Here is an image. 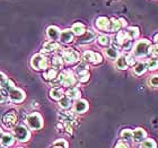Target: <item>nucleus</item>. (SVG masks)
Listing matches in <instances>:
<instances>
[{
    "label": "nucleus",
    "instance_id": "cd10ccee",
    "mask_svg": "<svg viewBox=\"0 0 158 148\" xmlns=\"http://www.w3.org/2000/svg\"><path fill=\"white\" fill-rule=\"evenodd\" d=\"M52 66L54 67V69H60V68H62L63 59L59 56L53 57L52 58Z\"/></svg>",
    "mask_w": 158,
    "mask_h": 148
},
{
    "label": "nucleus",
    "instance_id": "c85d7f7f",
    "mask_svg": "<svg viewBox=\"0 0 158 148\" xmlns=\"http://www.w3.org/2000/svg\"><path fill=\"white\" fill-rule=\"evenodd\" d=\"M141 148H157V144L154 139L147 138L141 142Z\"/></svg>",
    "mask_w": 158,
    "mask_h": 148
},
{
    "label": "nucleus",
    "instance_id": "a19ab883",
    "mask_svg": "<svg viewBox=\"0 0 158 148\" xmlns=\"http://www.w3.org/2000/svg\"><path fill=\"white\" fill-rule=\"evenodd\" d=\"M123 49H124V51H130L131 50V48H132V42L131 41H129V42H127V43H124L123 45H121Z\"/></svg>",
    "mask_w": 158,
    "mask_h": 148
},
{
    "label": "nucleus",
    "instance_id": "b1692460",
    "mask_svg": "<svg viewBox=\"0 0 158 148\" xmlns=\"http://www.w3.org/2000/svg\"><path fill=\"white\" fill-rule=\"evenodd\" d=\"M43 77H44V79H46V80H54V79L58 77V71H56V69H48L45 71V73L43 74Z\"/></svg>",
    "mask_w": 158,
    "mask_h": 148
},
{
    "label": "nucleus",
    "instance_id": "5701e85b",
    "mask_svg": "<svg viewBox=\"0 0 158 148\" xmlns=\"http://www.w3.org/2000/svg\"><path fill=\"white\" fill-rule=\"evenodd\" d=\"M121 138L127 142H131L133 140V131H131L130 129H124L121 132Z\"/></svg>",
    "mask_w": 158,
    "mask_h": 148
},
{
    "label": "nucleus",
    "instance_id": "412c9836",
    "mask_svg": "<svg viewBox=\"0 0 158 148\" xmlns=\"http://www.w3.org/2000/svg\"><path fill=\"white\" fill-rule=\"evenodd\" d=\"M105 53H106V56L109 57L111 60H116L118 57H120L118 49L114 48V46H112V48H107V49L105 50Z\"/></svg>",
    "mask_w": 158,
    "mask_h": 148
},
{
    "label": "nucleus",
    "instance_id": "58836bf2",
    "mask_svg": "<svg viewBox=\"0 0 158 148\" xmlns=\"http://www.w3.org/2000/svg\"><path fill=\"white\" fill-rule=\"evenodd\" d=\"M150 85L152 87H158V75L152 76V78H150Z\"/></svg>",
    "mask_w": 158,
    "mask_h": 148
},
{
    "label": "nucleus",
    "instance_id": "a211bd4d",
    "mask_svg": "<svg viewBox=\"0 0 158 148\" xmlns=\"http://www.w3.org/2000/svg\"><path fill=\"white\" fill-rule=\"evenodd\" d=\"M129 41H131V39L129 37L127 32H118V35H116V42H118V44L123 45L124 43L129 42Z\"/></svg>",
    "mask_w": 158,
    "mask_h": 148
},
{
    "label": "nucleus",
    "instance_id": "79ce46f5",
    "mask_svg": "<svg viewBox=\"0 0 158 148\" xmlns=\"http://www.w3.org/2000/svg\"><path fill=\"white\" fill-rule=\"evenodd\" d=\"M7 79H8V78H7V76L5 75V74H3V73H0V86H2L3 82H6Z\"/></svg>",
    "mask_w": 158,
    "mask_h": 148
},
{
    "label": "nucleus",
    "instance_id": "2eb2a0df",
    "mask_svg": "<svg viewBox=\"0 0 158 148\" xmlns=\"http://www.w3.org/2000/svg\"><path fill=\"white\" fill-rule=\"evenodd\" d=\"M60 49V44L56 42V41H50V42H46L43 44V50L45 52H53V51H56V50Z\"/></svg>",
    "mask_w": 158,
    "mask_h": 148
},
{
    "label": "nucleus",
    "instance_id": "37998d69",
    "mask_svg": "<svg viewBox=\"0 0 158 148\" xmlns=\"http://www.w3.org/2000/svg\"><path fill=\"white\" fill-rule=\"evenodd\" d=\"M150 54H152L154 57H158V45L152 48V50H150Z\"/></svg>",
    "mask_w": 158,
    "mask_h": 148
},
{
    "label": "nucleus",
    "instance_id": "1a4fd4ad",
    "mask_svg": "<svg viewBox=\"0 0 158 148\" xmlns=\"http://www.w3.org/2000/svg\"><path fill=\"white\" fill-rule=\"evenodd\" d=\"M84 60L86 62H90L94 63V65H98V63L102 62V56L97 52H93V51H86L84 52V56H82Z\"/></svg>",
    "mask_w": 158,
    "mask_h": 148
},
{
    "label": "nucleus",
    "instance_id": "de8ad7c7",
    "mask_svg": "<svg viewBox=\"0 0 158 148\" xmlns=\"http://www.w3.org/2000/svg\"><path fill=\"white\" fill-rule=\"evenodd\" d=\"M52 148H62V147H59V146H53Z\"/></svg>",
    "mask_w": 158,
    "mask_h": 148
},
{
    "label": "nucleus",
    "instance_id": "a18cd8bd",
    "mask_svg": "<svg viewBox=\"0 0 158 148\" xmlns=\"http://www.w3.org/2000/svg\"><path fill=\"white\" fill-rule=\"evenodd\" d=\"M2 136H3V131H2V129L0 128V140H1V138H2Z\"/></svg>",
    "mask_w": 158,
    "mask_h": 148
},
{
    "label": "nucleus",
    "instance_id": "a878e982",
    "mask_svg": "<svg viewBox=\"0 0 158 148\" xmlns=\"http://www.w3.org/2000/svg\"><path fill=\"white\" fill-rule=\"evenodd\" d=\"M133 70H135V75L141 76V75H143V74L146 73V70H147V66H146L143 62H139V63H137V65L135 66Z\"/></svg>",
    "mask_w": 158,
    "mask_h": 148
},
{
    "label": "nucleus",
    "instance_id": "f704fd0d",
    "mask_svg": "<svg viewBox=\"0 0 158 148\" xmlns=\"http://www.w3.org/2000/svg\"><path fill=\"white\" fill-rule=\"evenodd\" d=\"M54 146H59V147H62V148H68V142H67L64 139H58V140L54 142Z\"/></svg>",
    "mask_w": 158,
    "mask_h": 148
},
{
    "label": "nucleus",
    "instance_id": "423d86ee",
    "mask_svg": "<svg viewBox=\"0 0 158 148\" xmlns=\"http://www.w3.org/2000/svg\"><path fill=\"white\" fill-rule=\"evenodd\" d=\"M2 123L7 128H13L16 127L17 123V115L14 111H8L6 112L2 116Z\"/></svg>",
    "mask_w": 158,
    "mask_h": 148
},
{
    "label": "nucleus",
    "instance_id": "f257e3e1",
    "mask_svg": "<svg viewBox=\"0 0 158 148\" xmlns=\"http://www.w3.org/2000/svg\"><path fill=\"white\" fill-rule=\"evenodd\" d=\"M150 50H152V44L148 40H140L135 44L133 53H135V57L142 58L150 53Z\"/></svg>",
    "mask_w": 158,
    "mask_h": 148
},
{
    "label": "nucleus",
    "instance_id": "393cba45",
    "mask_svg": "<svg viewBox=\"0 0 158 148\" xmlns=\"http://www.w3.org/2000/svg\"><path fill=\"white\" fill-rule=\"evenodd\" d=\"M121 23H120V20H118L116 18H111L110 19V27H109V31L111 32H118L120 28H121Z\"/></svg>",
    "mask_w": 158,
    "mask_h": 148
},
{
    "label": "nucleus",
    "instance_id": "4be33fe9",
    "mask_svg": "<svg viewBox=\"0 0 158 148\" xmlns=\"http://www.w3.org/2000/svg\"><path fill=\"white\" fill-rule=\"evenodd\" d=\"M80 95H81V93L76 87L68 89V92H67V97H69L70 99H78L80 97Z\"/></svg>",
    "mask_w": 158,
    "mask_h": 148
},
{
    "label": "nucleus",
    "instance_id": "9b49d317",
    "mask_svg": "<svg viewBox=\"0 0 158 148\" xmlns=\"http://www.w3.org/2000/svg\"><path fill=\"white\" fill-rule=\"evenodd\" d=\"M60 34H61V32H60V30L56 26H49L48 30H46V35L52 41L60 39Z\"/></svg>",
    "mask_w": 158,
    "mask_h": 148
},
{
    "label": "nucleus",
    "instance_id": "4c0bfd02",
    "mask_svg": "<svg viewBox=\"0 0 158 148\" xmlns=\"http://www.w3.org/2000/svg\"><path fill=\"white\" fill-rule=\"evenodd\" d=\"M6 97H7L6 91H5L3 88H0V104L6 101Z\"/></svg>",
    "mask_w": 158,
    "mask_h": 148
},
{
    "label": "nucleus",
    "instance_id": "ddd939ff",
    "mask_svg": "<svg viewBox=\"0 0 158 148\" xmlns=\"http://www.w3.org/2000/svg\"><path fill=\"white\" fill-rule=\"evenodd\" d=\"M146 131L142 128H137L133 131V142H142L146 139Z\"/></svg>",
    "mask_w": 158,
    "mask_h": 148
},
{
    "label": "nucleus",
    "instance_id": "39448f33",
    "mask_svg": "<svg viewBox=\"0 0 158 148\" xmlns=\"http://www.w3.org/2000/svg\"><path fill=\"white\" fill-rule=\"evenodd\" d=\"M14 135L16 137V139L18 142H27L31 137V133L28 131V129L23 125H18L14 128Z\"/></svg>",
    "mask_w": 158,
    "mask_h": 148
},
{
    "label": "nucleus",
    "instance_id": "0eeeda50",
    "mask_svg": "<svg viewBox=\"0 0 158 148\" xmlns=\"http://www.w3.org/2000/svg\"><path fill=\"white\" fill-rule=\"evenodd\" d=\"M62 56H63V60H64V62H67L68 65L76 63L79 60V53L73 49H66L64 51H63Z\"/></svg>",
    "mask_w": 158,
    "mask_h": 148
},
{
    "label": "nucleus",
    "instance_id": "c756f323",
    "mask_svg": "<svg viewBox=\"0 0 158 148\" xmlns=\"http://www.w3.org/2000/svg\"><path fill=\"white\" fill-rule=\"evenodd\" d=\"M59 105L62 109H69L71 106V99L69 97H67V96H63L62 99L59 101Z\"/></svg>",
    "mask_w": 158,
    "mask_h": 148
},
{
    "label": "nucleus",
    "instance_id": "6e6552de",
    "mask_svg": "<svg viewBox=\"0 0 158 148\" xmlns=\"http://www.w3.org/2000/svg\"><path fill=\"white\" fill-rule=\"evenodd\" d=\"M8 95H9V99L14 103H22L25 99V93L22 89L17 88V87L9 91Z\"/></svg>",
    "mask_w": 158,
    "mask_h": 148
},
{
    "label": "nucleus",
    "instance_id": "7ed1b4c3",
    "mask_svg": "<svg viewBox=\"0 0 158 148\" xmlns=\"http://www.w3.org/2000/svg\"><path fill=\"white\" fill-rule=\"evenodd\" d=\"M26 122L27 125L33 130H39L43 127V119L41 114L37 112H34V113L28 115L26 118Z\"/></svg>",
    "mask_w": 158,
    "mask_h": 148
},
{
    "label": "nucleus",
    "instance_id": "ea45409f",
    "mask_svg": "<svg viewBox=\"0 0 158 148\" xmlns=\"http://www.w3.org/2000/svg\"><path fill=\"white\" fill-rule=\"evenodd\" d=\"M85 70H88V66H87V63H85V62L80 63V65L77 67V73H80V71H85Z\"/></svg>",
    "mask_w": 158,
    "mask_h": 148
},
{
    "label": "nucleus",
    "instance_id": "bb28decb",
    "mask_svg": "<svg viewBox=\"0 0 158 148\" xmlns=\"http://www.w3.org/2000/svg\"><path fill=\"white\" fill-rule=\"evenodd\" d=\"M116 67H118V69H121V70H125V69H127V67H128V63H127V59H125L124 56L118 57V59H116Z\"/></svg>",
    "mask_w": 158,
    "mask_h": 148
},
{
    "label": "nucleus",
    "instance_id": "c9c22d12",
    "mask_svg": "<svg viewBox=\"0 0 158 148\" xmlns=\"http://www.w3.org/2000/svg\"><path fill=\"white\" fill-rule=\"evenodd\" d=\"M125 59H127V63H128V66H133L135 63V56H127L125 57Z\"/></svg>",
    "mask_w": 158,
    "mask_h": 148
},
{
    "label": "nucleus",
    "instance_id": "20e7f679",
    "mask_svg": "<svg viewBox=\"0 0 158 148\" xmlns=\"http://www.w3.org/2000/svg\"><path fill=\"white\" fill-rule=\"evenodd\" d=\"M31 65L33 67L34 69L36 70H44L48 68V59H46L45 57L41 54V53H37L35 56H33L32 60H31Z\"/></svg>",
    "mask_w": 158,
    "mask_h": 148
},
{
    "label": "nucleus",
    "instance_id": "4468645a",
    "mask_svg": "<svg viewBox=\"0 0 158 148\" xmlns=\"http://www.w3.org/2000/svg\"><path fill=\"white\" fill-rule=\"evenodd\" d=\"M73 35H75V34L73 33L71 30H64L60 34V41L62 43H64V44H66V43H70L73 40Z\"/></svg>",
    "mask_w": 158,
    "mask_h": 148
},
{
    "label": "nucleus",
    "instance_id": "f3484780",
    "mask_svg": "<svg viewBox=\"0 0 158 148\" xmlns=\"http://www.w3.org/2000/svg\"><path fill=\"white\" fill-rule=\"evenodd\" d=\"M95 36H96L95 32H93V31H87V32H85V35L80 39V41H79V42L81 43V44L89 43V42H92V41H94Z\"/></svg>",
    "mask_w": 158,
    "mask_h": 148
},
{
    "label": "nucleus",
    "instance_id": "7c9ffc66",
    "mask_svg": "<svg viewBox=\"0 0 158 148\" xmlns=\"http://www.w3.org/2000/svg\"><path fill=\"white\" fill-rule=\"evenodd\" d=\"M147 69L149 71H154V70H157L158 69V59L156 58H152L148 61L147 63Z\"/></svg>",
    "mask_w": 158,
    "mask_h": 148
},
{
    "label": "nucleus",
    "instance_id": "f8f14e48",
    "mask_svg": "<svg viewBox=\"0 0 158 148\" xmlns=\"http://www.w3.org/2000/svg\"><path fill=\"white\" fill-rule=\"evenodd\" d=\"M96 27L101 31H109L110 27V19L106 17H98L96 19Z\"/></svg>",
    "mask_w": 158,
    "mask_h": 148
},
{
    "label": "nucleus",
    "instance_id": "72a5a7b5",
    "mask_svg": "<svg viewBox=\"0 0 158 148\" xmlns=\"http://www.w3.org/2000/svg\"><path fill=\"white\" fill-rule=\"evenodd\" d=\"M110 43H111V41H110V37L106 36V35H101V36L98 37V44L102 46H107L110 45Z\"/></svg>",
    "mask_w": 158,
    "mask_h": 148
},
{
    "label": "nucleus",
    "instance_id": "c03bdc74",
    "mask_svg": "<svg viewBox=\"0 0 158 148\" xmlns=\"http://www.w3.org/2000/svg\"><path fill=\"white\" fill-rule=\"evenodd\" d=\"M120 23H121V26H127V22H125L124 18H120Z\"/></svg>",
    "mask_w": 158,
    "mask_h": 148
},
{
    "label": "nucleus",
    "instance_id": "6ab92c4d",
    "mask_svg": "<svg viewBox=\"0 0 158 148\" xmlns=\"http://www.w3.org/2000/svg\"><path fill=\"white\" fill-rule=\"evenodd\" d=\"M73 33L78 35V36H81L82 34H85V25L81 23H75L73 25Z\"/></svg>",
    "mask_w": 158,
    "mask_h": 148
},
{
    "label": "nucleus",
    "instance_id": "dca6fc26",
    "mask_svg": "<svg viewBox=\"0 0 158 148\" xmlns=\"http://www.w3.org/2000/svg\"><path fill=\"white\" fill-rule=\"evenodd\" d=\"M1 144H2V146H5V147H9V146H11L14 144V136L11 135V133H3L2 138H1Z\"/></svg>",
    "mask_w": 158,
    "mask_h": 148
},
{
    "label": "nucleus",
    "instance_id": "473e14b6",
    "mask_svg": "<svg viewBox=\"0 0 158 148\" xmlns=\"http://www.w3.org/2000/svg\"><path fill=\"white\" fill-rule=\"evenodd\" d=\"M89 77H90V74H89L88 70H85V71H80L78 73V79L80 82H88Z\"/></svg>",
    "mask_w": 158,
    "mask_h": 148
},
{
    "label": "nucleus",
    "instance_id": "e433bc0d",
    "mask_svg": "<svg viewBox=\"0 0 158 148\" xmlns=\"http://www.w3.org/2000/svg\"><path fill=\"white\" fill-rule=\"evenodd\" d=\"M115 148H130V146H129V142L121 140V142H118L115 145Z\"/></svg>",
    "mask_w": 158,
    "mask_h": 148
},
{
    "label": "nucleus",
    "instance_id": "f03ea898",
    "mask_svg": "<svg viewBox=\"0 0 158 148\" xmlns=\"http://www.w3.org/2000/svg\"><path fill=\"white\" fill-rule=\"evenodd\" d=\"M52 82L63 86H73L76 84V77L70 70H67V71H63V73L60 74L56 78V82L52 80Z\"/></svg>",
    "mask_w": 158,
    "mask_h": 148
},
{
    "label": "nucleus",
    "instance_id": "9d476101",
    "mask_svg": "<svg viewBox=\"0 0 158 148\" xmlns=\"http://www.w3.org/2000/svg\"><path fill=\"white\" fill-rule=\"evenodd\" d=\"M73 110L76 113H85L87 110H88V102L85 101V99H78L75 104H73Z\"/></svg>",
    "mask_w": 158,
    "mask_h": 148
},
{
    "label": "nucleus",
    "instance_id": "2f4dec72",
    "mask_svg": "<svg viewBox=\"0 0 158 148\" xmlns=\"http://www.w3.org/2000/svg\"><path fill=\"white\" fill-rule=\"evenodd\" d=\"M127 33H128L129 37L132 40V39H137V37L139 36V33H140V32H139L138 27L131 26V27H129L128 28V32H127Z\"/></svg>",
    "mask_w": 158,
    "mask_h": 148
},
{
    "label": "nucleus",
    "instance_id": "aec40b11",
    "mask_svg": "<svg viewBox=\"0 0 158 148\" xmlns=\"http://www.w3.org/2000/svg\"><path fill=\"white\" fill-rule=\"evenodd\" d=\"M50 96L54 101H60L63 97V91L61 88H53L50 92Z\"/></svg>",
    "mask_w": 158,
    "mask_h": 148
},
{
    "label": "nucleus",
    "instance_id": "49530a36",
    "mask_svg": "<svg viewBox=\"0 0 158 148\" xmlns=\"http://www.w3.org/2000/svg\"><path fill=\"white\" fill-rule=\"evenodd\" d=\"M155 42H156V44L158 45V34H156V35H155Z\"/></svg>",
    "mask_w": 158,
    "mask_h": 148
}]
</instances>
